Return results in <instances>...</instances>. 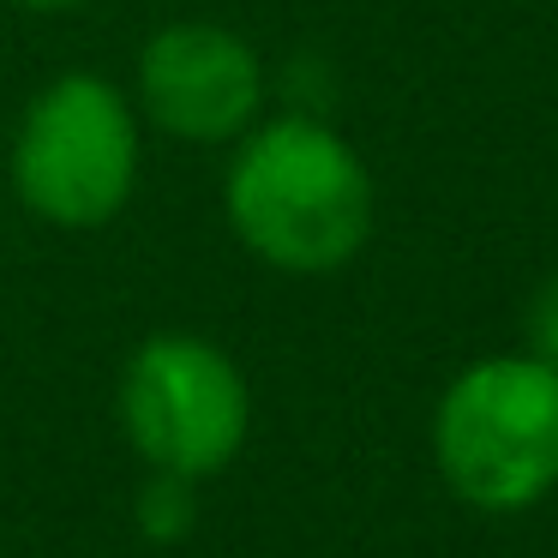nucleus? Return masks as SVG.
<instances>
[{"mask_svg": "<svg viewBox=\"0 0 558 558\" xmlns=\"http://www.w3.org/2000/svg\"><path fill=\"white\" fill-rule=\"evenodd\" d=\"M433 457L474 510H522L558 486V366L493 354L450 378L433 414Z\"/></svg>", "mask_w": 558, "mask_h": 558, "instance_id": "2", "label": "nucleus"}, {"mask_svg": "<svg viewBox=\"0 0 558 558\" xmlns=\"http://www.w3.org/2000/svg\"><path fill=\"white\" fill-rule=\"evenodd\" d=\"M229 229L258 265L330 277L373 241L378 193L361 150L313 114H258L222 174Z\"/></svg>", "mask_w": 558, "mask_h": 558, "instance_id": "1", "label": "nucleus"}, {"mask_svg": "<svg viewBox=\"0 0 558 558\" xmlns=\"http://www.w3.org/2000/svg\"><path fill=\"white\" fill-rule=\"evenodd\" d=\"M13 7H25V13H66L78 0H13Z\"/></svg>", "mask_w": 558, "mask_h": 558, "instance_id": "8", "label": "nucleus"}, {"mask_svg": "<svg viewBox=\"0 0 558 558\" xmlns=\"http://www.w3.org/2000/svg\"><path fill=\"white\" fill-rule=\"evenodd\" d=\"M522 330H529V354L546 366H558V277H546L534 289L529 313H522Z\"/></svg>", "mask_w": 558, "mask_h": 558, "instance_id": "7", "label": "nucleus"}, {"mask_svg": "<svg viewBox=\"0 0 558 558\" xmlns=\"http://www.w3.org/2000/svg\"><path fill=\"white\" fill-rule=\"evenodd\" d=\"M114 409L150 469L205 481L241 457L253 426V390L217 342L162 330L133 349Z\"/></svg>", "mask_w": 558, "mask_h": 558, "instance_id": "4", "label": "nucleus"}, {"mask_svg": "<svg viewBox=\"0 0 558 558\" xmlns=\"http://www.w3.org/2000/svg\"><path fill=\"white\" fill-rule=\"evenodd\" d=\"M138 109L181 145H229L265 114V61L241 31L174 19L138 49Z\"/></svg>", "mask_w": 558, "mask_h": 558, "instance_id": "5", "label": "nucleus"}, {"mask_svg": "<svg viewBox=\"0 0 558 558\" xmlns=\"http://www.w3.org/2000/svg\"><path fill=\"white\" fill-rule=\"evenodd\" d=\"M193 486L198 481H186V474L150 469L145 493H138V529H145V541H181L193 529Z\"/></svg>", "mask_w": 558, "mask_h": 558, "instance_id": "6", "label": "nucleus"}, {"mask_svg": "<svg viewBox=\"0 0 558 558\" xmlns=\"http://www.w3.org/2000/svg\"><path fill=\"white\" fill-rule=\"evenodd\" d=\"M138 186V114L102 73H61L13 133V193L49 229H102Z\"/></svg>", "mask_w": 558, "mask_h": 558, "instance_id": "3", "label": "nucleus"}]
</instances>
